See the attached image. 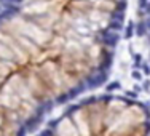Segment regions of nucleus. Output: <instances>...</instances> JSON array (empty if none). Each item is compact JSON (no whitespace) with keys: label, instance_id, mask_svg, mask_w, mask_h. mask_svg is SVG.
<instances>
[{"label":"nucleus","instance_id":"1","mask_svg":"<svg viewBox=\"0 0 150 136\" xmlns=\"http://www.w3.org/2000/svg\"><path fill=\"white\" fill-rule=\"evenodd\" d=\"M126 0H0V136L32 130L109 74Z\"/></svg>","mask_w":150,"mask_h":136},{"label":"nucleus","instance_id":"2","mask_svg":"<svg viewBox=\"0 0 150 136\" xmlns=\"http://www.w3.org/2000/svg\"><path fill=\"white\" fill-rule=\"evenodd\" d=\"M46 135H147L150 112L144 104L122 96H96L75 104L50 123Z\"/></svg>","mask_w":150,"mask_h":136},{"label":"nucleus","instance_id":"3","mask_svg":"<svg viewBox=\"0 0 150 136\" xmlns=\"http://www.w3.org/2000/svg\"><path fill=\"white\" fill-rule=\"evenodd\" d=\"M147 31H149V42H150V0H147Z\"/></svg>","mask_w":150,"mask_h":136}]
</instances>
